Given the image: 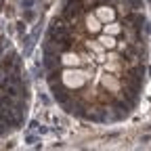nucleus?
Here are the masks:
<instances>
[{
  "instance_id": "nucleus-3",
  "label": "nucleus",
  "mask_w": 151,
  "mask_h": 151,
  "mask_svg": "<svg viewBox=\"0 0 151 151\" xmlns=\"http://www.w3.org/2000/svg\"><path fill=\"white\" fill-rule=\"evenodd\" d=\"M86 23H88V29H90V32H99V29H101V19H99V17H92V15H90V17L86 19Z\"/></svg>"
},
{
  "instance_id": "nucleus-5",
  "label": "nucleus",
  "mask_w": 151,
  "mask_h": 151,
  "mask_svg": "<svg viewBox=\"0 0 151 151\" xmlns=\"http://www.w3.org/2000/svg\"><path fill=\"white\" fill-rule=\"evenodd\" d=\"M63 63H65V65H78V63H80V57L69 52V55H65V57H63Z\"/></svg>"
},
{
  "instance_id": "nucleus-2",
  "label": "nucleus",
  "mask_w": 151,
  "mask_h": 151,
  "mask_svg": "<svg viewBox=\"0 0 151 151\" xmlns=\"http://www.w3.org/2000/svg\"><path fill=\"white\" fill-rule=\"evenodd\" d=\"M97 17L101 19V21H105V23H109L111 19H113V11L111 9H107V6H101L99 11H97Z\"/></svg>"
},
{
  "instance_id": "nucleus-1",
  "label": "nucleus",
  "mask_w": 151,
  "mask_h": 151,
  "mask_svg": "<svg viewBox=\"0 0 151 151\" xmlns=\"http://www.w3.org/2000/svg\"><path fill=\"white\" fill-rule=\"evenodd\" d=\"M86 78H88V76L84 71H80V69H67L63 73V84L69 86V88H80Z\"/></svg>"
},
{
  "instance_id": "nucleus-7",
  "label": "nucleus",
  "mask_w": 151,
  "mask_h": 151,
  "mask_svg": "<svg viewBox=\"0 0 151 151\" xmlns=\"http://www.w3.org/2000/svg\"><path fill=\"white\" fill-rule=\"evenodd\" d=\"M105 32H107L109 36H113V34H118V32H120V25H113V23H111V25L105 27Z\"/></svg>"
},
{
  "instance_id": "nucleus-6",
  "label": "nucleus",
  "mask_w": 151,
  "mask_h": 151,
  "mask_svg": "<svg viewBox=\"0 0 151 151\" xmlns=\"http://www.w3.org/2000/svg\"><path fill=\"white\" fill-rule=\"evenodd\" d=\"M99 42H103V46H107V48H111V46H116V40H113V38L107 34V36H103Z\"/></svg>"
},
{
  "instance_id": "nucleus-4",
  "label": "nucleus",
  "mask_w": 151,
  "mask_h": 151,
  "mask_svg": "<svg viewBox=\"0 0 151 151\" xmlns=\"http://www.w3.org/2000/svg\"><path fill=\"white\" fill-rule=\"evenodd\" d=\"M103 84H105L107 88H111L113 92H116V90L120 88V84H118V80H116V78H113V76H105V78H103Z\"/></svg>"
}]
</instances>
